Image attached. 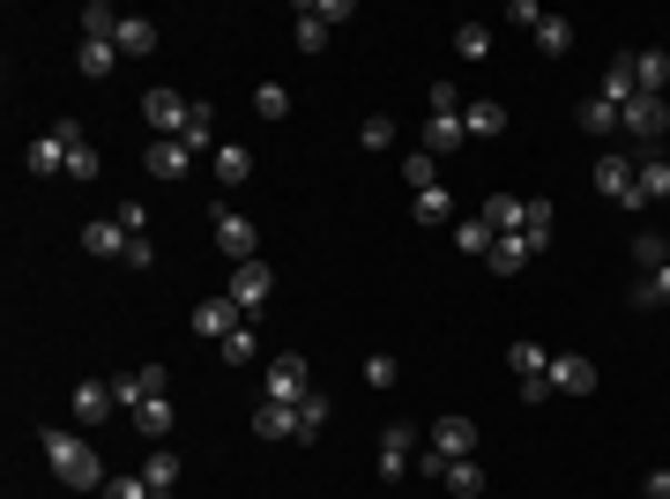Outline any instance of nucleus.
I'll use <instances>...</instances> for the list:
<instances>
[{
	"label": "nucleus",
	"mask_w": 670,
	"mask_h": 499,
	"mask_svg": "<svg viewBox=\"0 0 670 499\" xmlns=\"http://www.w3.org/2000/svg\"><path fill=\"white\" fill-rule=\"evenodd\" d=\"M38 440H46V462H52L60 485H74V492H104V485H112L90 440H74V432H38Z\"/></svg>",
	"instance_id": "f257e3e1"
},
{
	"label": "nucleus",
	"mask_w": 670,
	"mask_h": 499,
	"mask_svg": "<svg viewBox=\"0 0 670 499\" xmlns=\"http://www.w3.org/2000/svg\"><path fill=\"white\" fill-rule=\"evenodd\" d=\"M313 396V373H306V358L298 350H276L269 373H261V402H306Z\"/></svg>",
	"instance_id": "f03ea898"
},
{
	"label": "nucleus",
	"mask_w": 670,
	"mask_h": 499,
	"mask_svg": "<svg viewBox=\"0 0 670 499\" xmlns=\"http://www.w3.org/2000/svg\"><path fill=\"white\" fill-rule=\"evenodd\" d=\"M619 134H633V150H656V142L670 134V98H648L641 90V98L619 112Z\"/></svg>",
	"instance_id": "7ed1b4c3"
},
{
	"label": "nucleus",
	"mask_w": 670,
	"mask_h": 499,
	"mask_svg": "<svg viewBox=\"0 0 670 499\" xmlns=\"http://www.w3.org/2000/svg\"><path fill=\"white\" fill-rule=\"evenodd\" d=\"M74 142H82V127H74V120H52L46 134H38V142H30V157H23V164H30V172H38V179H52V172H68V157H74Z\"/></svg>",
	"instance_id": "20e7f679"
},
{
	"label": "nucleus",
	"mask_w": 670,
	"mask_h": 499,
	"mask_svg": "<svg viewBox=\"0 0 670 499\" xmlns=\"http://www.w3.org/2000/svg\"><path fill=\"white\" fill-rule=\"evenodd\" d=\"M596 194L619 201V209H641V179H633V157H626V150L596 157Z\"/></svg>",
	"instance_id": "39448f33"
},
{
	"label": "nucleus",
	"mask_w": 670,
	"mask_h": 499,
	"mask_svg": "<svg viewBox=\"0 0 670 499\" xmlns=\"http://www.w3.org/2000/svg\"><path fill=\"white\" fill-rule=\"evenodd\" d=\"M269 291H276L269 261H239V269H231V291H223V299L239 306V313H247V321H261V306H269Z\"/></svg>",
	"instance_id": "423d86ee"
},
{
	"label": "nucleus",
	"mask_w": 670,
	"mask_h": 499,
	"mask_svg": "<svg viewBox=\"0 0 670 499\" xmlns=\"http://www.w3.org/2000/svg\"><path fill=\"white\" fill-rule=\"evenodd\" d=\"M142 120L157 127V142H179L187 120H194V98H179V90H149L142 98Z\"/></svg>",
	"instance_id": "0eeeda50"
},
{
	"label": "nucleus",
	"mask_w": 670,
	"mask_h": 499,
	"mask_svg": "<svg viewBox=\"0 0 670 499\" xmlns=\"http://www.w3.org/2000/svg\"><path fill=\"white\" fill-rule=\"evenodd\" d=\"M418 470V425H388L380 432V477L396 485V477H410Z\"/></svg>",
	"instance_id": "6e6552de"
},
{
	"label": "nucleus",
	"mask_w": 670,
	"mask_h": 499,
	"mask_svg": "<svg viewBox=\"0 0 670 499\" xmlns=\"http://www.w3.org/2000/svg\"><path fill=\"white\" fill-rule=\"evenodd\" d=\"M217 247H223L231 269H239V261H261V239H253V224L239 217V209H217Z\"/></svg>",
	"instance_id": "1a4fd4ad"
},
{
	"label": "nucleus",
	"mask_w": 670,
	"mask_h": 499,
	"mask_svg": "<svg viewBox=\"0 0 670 499\" xmlns=\"http://www.w3.org/2000/svg\"><path fill=\"white\" fill-rule=\"evenodd\" d=\"M432 455H440V462H470L477 455V425L470 418H440L432 425Z\"/></svg>",
	"instance_id": "9d476101"
},
{
	"label": "nucleus",
	"mask_w": 670,
	"mask_h": 499,
	"mask_svg": "<svg viewBox=\"0 0 670 499\" xmlns=\"http://www.w3.org/2000/svg\"><path fill=\"white\" fill-rule=\"evenodd\" d=\"M164 388H172V373H164V366H142V373H120V380H112L120 410H142V402H149V396H164Z\"/></svg>",
	"instance_id": "9b49d317"
},
{
	"label": "nucleus",
	"mask_w": 670,
	"mask_h": 499,
	"mask_svg": "<svg viewBox=\"0 0 670 499\" xmlns=\"http://www.w3.org/2000/svg\"><path fill=\"white\" fill-rule=\"evenodd\" d=\"M551 388H559V396H596V366L581 350H559V358H551Z\"/></svg>",
	"instance_id": "f8f14e48"
},
{
	"label": "nucleus",
	"mask_w": 670,
	"mask_h": 499,
	"mask_svg": "<svg viewBox=\"0 0 670 499\" xmlns=\"http://www.w3.org/2000/svg\"><path fill=\"white\" fill-rule=\"evenodd\" d=\"M112 410H120L112 380H74V425H104Z\"/></svg>",
	"instance_id": "ddd939ff"
},
{
	"label": "nucleus",
	"mask_w": 670,
	"mask_h": 499,
	"mask_svg": "<svg viewBox=\"0 0 670 499\" xmlns=\"http://www.w3.org/2000/svg\"><path fill=\"white\" fill-rule=\"evenodd\" d=\"M142 172L149 179H187V172H194V150H187V142H149Z\"/></svg>",
	"instance_id": "4468645a"
},
{
	"label": "nucleus",
	"mask_w": 670,
	"mask_h": 499,
	"mask_svg": "<svg viewBox=\"0 0 670 499\" xmlns=\"http://www.w3.org/2000/svg\"><path fill=\"white\" fill-rule=\"evenodd\" d=\"M410 224H418V231H447V224H454V194H447V187L410 194Z\"/></svg>",
	"instance_id": "2eb2a0df"
},
{
	"label": "nucleus",
	"mask_w": 670,
	"mask_h": 499,
	"mask_svg": "<svg viewBox=\"0 0 670 499\" xmlns=\"http://www.w3.org/2000/svg\"><path fill=\"white\" fill-rule=\"evenodd\" d=\"M231 328H247V313H239V306H231V299H201V306H194V336H209V343H223Z\"/></svg>",
	"instance_id": "dca6fc26"
},
{
	"label": "nucleus",
	"mask_w": 670,
	"mask_h": 499,
	"mask_svg": "<svg viewBox=\"0 0 670 499\" xmlns=\"http://www.w3.org/2000/svg\"><path fill=\"white\" fill-rule=\"evenodd\" d=\"M253 432H261V440H298V402H261L253 396Z\"/></svg>",
	"instance_id": "f3484780"
},
{
	"label": "nucleus",
	"mask_w": 670,
	"mask_h": 499,
	"mask_svg": "<svg viewBox=\"0 0 670 499\" xmlns=\"http://www.w3.org/2000/svg\"><path fill=\"white\" fill-rule=\"evenodd\" d=\"M633 179H641V209H648V201H670V157L633 150Z\"/></svg>",
	"instance_id": "a211bd4d"
},
{
	"label": "nucleus",
	"mask_w": 670,
	"mask_h": 499,
	"mask_svg": "<svg viewBox=\"0 0 670 499\" xmlns=\"http://www.w3.org/2000/svg\"><path fill=\"white\" fill-rule=\"evenodd\" d=\"M462 134H470V142H492V134H507V104H492V98L462 104Z\"/></svg>",
	"instance_id": "6ab92c4d"
},
{
	"label": "nucleus",
	"mask_w": 670,
	"mask_h": 499,
	"mask_svg": "<svg viewBox=\"0 0 670 499\" xmlns=\"http://www.w3.org/2000/svg\"><path fill=\"white\" fill-rule=\"evenodd\" d=\"M633 82H641L648 98H663V90H670V52L663 46H641V52H633Z\"/></svg>",
	"instance_id": "aec40b11"
},
{
	"label": "nucleus",
	"mask_w": 670,
	"mask_h": 499,
	"mask_svg": "<svg viewBox=\"0 0 670 499\" xmlns=\"http://www.w3.org/2000/svg\"><path fill=\"white\" fill-rule=\"evenodd\" d=\"M112 46H120V60H142V52H157V23L149 16H120Z\"/></svg>",
	"instance_id": "412c9836"
},
{
	"label": "nucleus",
	"mask_w": 670,
	"mask_h": 499,
	"mask_svg": "<svg viewBox=\"0 0 670 499\" xmlns=\"http://www.w3.org/2000/svg\"><path fill=\"white\" fill-rule=\"evenodd\" d=\"M74 68H82L90 82H104L112 68H120V46H112V38H82V46H74Z\"/></svg>",
	"instance_id": "4be33fe9"
},
{
	"label": "nucleus",
	"mask_w": 670,
	"mask_h": 499,
	"mask_svg": "<svg viewBox=\"0 0 670 499\" xmlns=\"http://www.w3.org/2000/svg\"><path fill=\"white\" fill-rule=\"evenodd\" d=\"M82 247L98 253V261H127V247H134V239H127V231L112 224V217H98V224L82 231Z\"/></svg>",
	"instance_id": "5701e85b"
},
{
	"label": "nucleus",
	"mask_w": 670,
	"mask_h": 499,
	"mask_svg": "<svg viewBox=\"0 0 670 499\" xmlns=\"http://www.w3.org/2000/svg\"><path fill=\"white\" fill-rule=\"evenodd\" d=\"M209 164H217V187H247L253 179V150H239V142H217Z\"/></svg>",
	"instance_id": "b1692460"
},
{
	"label": "nucleus",
	"mask_w": 670,
	"mask_h": 499,
	"mask_svg": "<svg viewBox=\"0 0 670 499\" xmlns=\"http://www.w3.org/2000/svg\"><path fill=\"white\" fill-rule=\"evenodd\" d=\"M521 209H529V201H521V194H492V201H484V209H477V217L492 224V239H507V231H521Z\"/></svg>",
	"instance_id": "393cba45"
},
{
	"label": "nucleus",
	"mask_w": 670,
	"mask_h": 499,
	"mask_svg": "<svg viewBox=\"0 0 670 499\" xmlns=\"http://www.w3.org/2000/svg\"><path fill=\"white\" fill-rule=\"evenodd\" d=\"M424 142H432V157L462 150V142H470V134H462V112H432V120H424Z\"/></svg>",
	"instance_id": "a878e982"
},
{
	"label": "nucleus",
	"mask_w": 670,
	"mask_h": 499,
	"mask_svg": "<svg viewBox=\"0 0 670 499\" xmlns=\"http://www.w3.org/2000/svg\"><path fill=\"white\" fill-rule=\"evenodd\" d=\"M529 253H537V247H529L521 231H507V239H492V276H521V269H529Z\"/></svg>",
	"instance_id": "bb28decb"
},
{
	"label": "nucleus",
	"mask_w": 670,
	"mask_h": 499,
	"mask_svg": "<svg viewBox=\"0 0 670 499\" xmlns=\"http://www.w3.org/2000/svg\"><path fill=\"white\" fill-rule=\"evenodd\" d=\"M626 299L641 306V313H656V306H670V261H663V269H648L641 283H633V291H626Z\"/></svg>",
	"instance_id": "cd10ccee"
},
{
	"label": "nucleus",
	"mask_w": 670,
	"mask_h": 499,
	"mask_svg": "<svg viewBox=\"0 0 670 499\" xmlns=\"http://www.w3.org/2000/svg\"><path fill=\"white\" fill-rule=\"evenodd\" d=\"M134 432H142V440H172V402L149 396L142 410H134Z\"/></svg>",
	"instance_id": "c85d7f7f"
},
{
	"label": "nucleus",
	"mask_w": 670,
	"mask_h": 499,
	"mask_svg": "<svg viewBox=\"0 0 670 499\" xmlns=\"http://www.w3.org/2000/svg\"><path fill=\"white\" fill-rule=\"evenodd\" d=\"M507 366H514L521 380H544V373H551V358L529 343V336H514V343H507Z\"/></svg>",
	"instance_id": "c756f323"
},
{
	"label": "nucleus",
	"mask_w": 670,
	"mask_h": 499,
	"mask_svg": "<svg viewBox=\"0 0 670 499\" xmlns=\"http://www.w3.org/2000/svg\"><path fill=\"white\" fill-rule=\"evenodd\" d=\"M529 38H537V52H544V60H559V52L573 46V23H567V16H544V23L529 30Z\"/></svg>",
	"instance_id": "7c9ffc66"
},
{
	"label": "nucleus",
	"mask_w": 670,
	"mask_h": 499,
	"mask_svg": "<svg viewBox=\"0 0 670 499\" xmlns=\"http://www.w3.org/2000/svg\"><path fill=\"white\" fill-rule=\"evenodd\" d=\"M291 46L306 52V60H313V52H328V23L313 16V8H298V30H291Z\"/></svg>",
	"instance_id": "2f4dec72"
},
{
	"label": "nucleus",
	"mask_w": 670,
	"mask_h": 499,
	"mask_svg": "<svg viewBox=\"0 0 670 499\" xmlns=\"http://www.w3.org/2000/svg\"><path fill=\"white\" fill-rule=\"evenodd\" d=\"M432 164H440L432 150H410V157H402V187H410V194H424V187H440V172H432Z\"/></svg>",
	"instance_id": "473e14b6"
},
{
	"label": "nucleus",
	"mask_w": 670,
	"mask_h": 499,
	"mask_svg": "<svg viewBox=\"0 0 670 499\" xmlns=\"http://www.w3.org/2000/svg\"><path fill=\"white\" fill-rule=\"evenodd\" d=\"M142 477H149V492H179V455H172V448H157V455L142 462Z\"/></svg>",
	"instance_id": "72a5a7b5"
},
{
	"label": "nucleus",
	"mask_w": 670,
	"mask_h": 499,
	"mask_svg": "<svg viewBox=\"0 0 670 499\" xmlns=\"http://www.w3.org/2000/svg\"><path fill=\"white\" fill-rule=\"evenodd\" d=\"M253 112L261 120H291V90L283 82H253Z\"/></svg>",
	"instance_id": "f704fd0d"
},
{
	"label": "nucleus",
	"mask_w": 670,
	"mask_h": 499,
	"mask_svg": "<svg viewBox=\"0 0 670 499\" xmlns=\"http://www.w3.org/2000/svg\"><path fill=\"white\" fill-rule=\"evenodd\" d=\"M573 120H581V134H619V104L589 98V104H581V112H573Z\"/></svg>",
	"instance_id": "c9c22d12"
},
{
	"label": "nucleus",
	"mask_w": 670,
	"mask_h": 499,
	"mask_svg": "<svg viewBox=\"0 0 670 499\" xmlns=\"http://www.w3.org/2000/svg\"><path fill=\"white\" fill-rule=\"evenodd\" d=\"M440 485H447V492H462V499H477V492H484V470H477V455H470V462H447Z\"/></svg>",
	"instance_id": "e433bc0d"
},
{
	"label": "nucleus",
	"mask_w": 670,
	"mask_h": 499,
	"mask_svg": "<svg viewBox=\"0 0 670 499\" xmlns=\"http://www.w3.org/2000/svg\"><path fill=\"white\" fill-rule=\"evenodd\" d=\"M663 261H670V239H656V231H633V269H663Z\"/></svg>",
	"instance_id": "4c0bfd02"
},
{
	"label": "nucleus",
	"mask_w": 670,
	"mask_h": 499,
	"mask_svg": "<svg viewBox=\"0 0 670 499\" xmlns=\"http://www.w3.org/2000/svg\"><path fill=\"white\" fill-rule=\"evenodd\" d=\"M521 239H529V247H551V201H529V209H521Z\"/></svg>",
	"instance_id": "58836bf2"
},
{
	"label": "nucleus",
	"mask_w": 670,
	"mask_h": 499,
	"mask_svg": "<svg viewBox=\"0 0 670 499\" xmlns=\"http://www.w3.org/2000/svg\"><path fill=\"white\" fill-rule=\"evenodd\" d=\"M74 30H82V38H112V30H120V16H112L104 0H90V8L74 16Z\"/></svg>",
	"instance_id": "ea45409f"
},
{
	"label": "nucleus",
	"mask_w": 670,
	"mask_h": 499,
	"mask_svg": "<svg viewBox=\"0 0 670 499\" xmlns=\"http://www.w3.org/2000/svg\"><path fill=\"white\" fill-rule=\"evenodd\" d=\"M454 52H462V60H492V30L462 23V30H454Z\"/></svg>",
	"instance_id": "a19ab883"
},
{
	"label": "nucleus",
	"mask_w": 670,
	"mask_h": 499,
	"mask_svg": "<svg viewBox=\"0 0 670 499\" xmlns=\"http://www.w3.org/2000/svg\"><path fill=\"white\" fill-rule=\"evenodd\" d=\"M454 247L462 253H492V224H484V217H462V224H454Z\"/></svg>",
	"instance_id": "79ce46f5"
},
{
	"label": "nucleus",
	"mask_w": 670,
	"mask_h": 499,
	"mask_svg": "<svg viewBox=\"0 0 670 499\" xmlns=\"http://www.w3.org/2000/svg\"><path fill=\"white\" fill-rule=\"evenodd\" d=\"M321 425H328V396H321V388H313V396L298 402V440H313Z\"/></svg>",
	"instance_id": "37998d69"
},
{
	"label": "nucleus",
	"mask_w": 670,
	"mask_h": 499,
	"mask_svg": "<svg viewBox=\"0 0 670 499\" xmlns=\"http://www.w3.org/2000/svg\"><path fill=\"white\" fill-rule=\"evenodd\" d=\"M217 358H223V366H247V358H253V321H247V328H231V336L217 343Z\"/></svg>",
	"instance_id": "c03bdc74"
},
{
	"label": "nucleus",
	"mask_w": 670,
	"mask_h": 499,
	"mask_svg": "<svg viewBox=\"0 0 670 499\" xmlns=\"http://www.w3.org/2000/svg\"><path fill=\"white\" fill-rule=\"evenodd\" d=\"M112 224H120L127 239H149V201H120V209H112Z\"/></svg>",
	"instance_id": "a18cd8bd"
},
{
	"label": "nucleus",
	"mask_w": 670,
	"mask_h": 499,
	"mask_svg": "<svg viewBox=\"0 0 670 499\" xmlns=\"http://www.w3.org/2000/svg\"><path fill=\"white\" fill-rule=\"evenodd\" d=\"M358 142H366V150L380 157V150H388V142H396V120H388V112H372V120L358 127Z\"/></svg>",
	"instance_id": "49530a36"
},
{
	"label": "nucleus",
	"mask_w": 670,
	"mask_h": 499,
	"mask_svg": "<svg viewBox=\"0 0 670 499\" xmlns=\"http://www.w3.org/2000/svg\"><path fill=\"white\" fill-rule=\"evenodd\" d=\"M366 380H372V388H396V380H402L396 350H372V358H366Z\"/></svg>",
	"instance_id": "de8ad7c7"
},
{
	"label": "nucleus",
	"mask_w": 670,
	"mask_h": 499,
	"mask_svg": "<svg viewBox=\"0 0 670 499\" xmlns=\"http://www.w3.org/2000/svg\"><path fill=\"white\" fill-rule=\"evenodd\" d=\"M209 134H217V112H209V104H194V120H187V134H179V142H187V150H209Z\"/></svg>",
	"instance_id": "09e8293b"
},
{
	"label": "nucleus",
	"mask_w": 670,
	"mask_h": 499,
	"mask_svg": "<svg viewBox=\"0 0 670 499\" xmlns=\"http://www.w3.org/2000/svg\"><path fill=\"white\" fill-rule=\"evenodd\" d=\"M98 499H157V492H149V477L134 470V477H112V485H104Z\"/></svg>",
	"instance_id": "8fccbe9b"
},
{
	"label": "nucleus",
	"mask_w": 670,
	"mask_h": 499,
	"mask_svg": "<svg viewBox=\"0 0 670 499\" xmlns=\"http://www.w3.org/2000/svg\"><path fill=\"white\" fill-rule=\"evenodd\" d=\"M104 172V157L90 150V142H74V157H68V179H98Z\"/></svg>",
	"instance_id": "3c124183"
},
{
	"label": "nucleus",
	"mask_w": 670,
	"mask_h": 499,
	"mask_svg": "<svg viewBox=\"0 0 670 499\" xmlns=\"http://www.w3.org/2000/svg\"><path fill=\"white\" fill-rule=\"evenodd\" d=\"M507 23H529V30H537V23H544V8H537V0H507Z\"/></svg>",
	"instance_id": "603ef678"
},
{
	"label": "nucleus",
	"mask_w": 670,
	"mask_h": 499,
	"mask_svg": "<svg viewBox=\"0 0 670 499\" xmlns=\"http://www.w3.org/2000/svg\"><path fill=\"white\" fill-rule=\"evenodd\" d=\"M432 112H462V90L454 82H432Z\"/></svg>",
	"instance_id": "864d4df0"
},
{
	"label": "nucleus",
	"mask_w": 670,
	"mask_h": 499,
	"mask_svg": "<svg viewBox=\"0 0 670 499\" xmlns=\"http://www.w3.org/2000/svg\"><path fill=\"white\" fill-rule=\"evenodd\" d=\"M641 499H670V470H656V477H648V485H641Z\"/></svg>",
	"instance_id": "5fc2aeb1"
},
{
	"label": "nucleus",
	"mask_w": 670,
	"mask_h": 499,
	"mask_svg": "<svg viewBox=\"0 0 670 499\" xmlns=\"http://www.w3.org/2000/svg\"><path fill=\"white\" fill-rule=\"evenodd\" d=\"M157 499H179V492H157Z\"/></svg>",
	"instance_id": "6e6d98bb"
},
{
	"label": "nucleus",
	"mask_w": 670,
	"mask_h": 499,
	"mask_svg": "<svg viewBox=\"0 0 670 499\" xmlns=\"http://www.w3.org/2000/svg\"><path fill=\"white\" fill-rule=\"evenodd\" d=\"M663 470H670V462H663Z\"/></svg>",
	"instance_id": "4d7b16f0"
}]
</instances>
